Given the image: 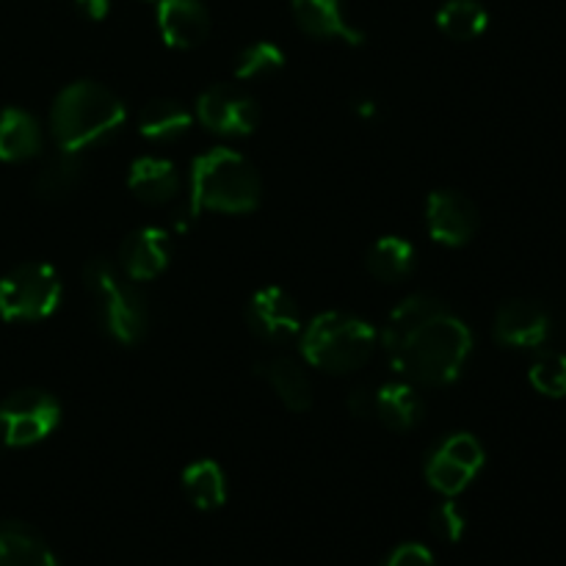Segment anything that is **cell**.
<instances>
[{"mask_svg": "<svg viewBox=\"0 0 566 566\" xmlns=\"http://www.w3.org/2000/svg\"><path fill=\"white\" fill-rule=\"evenodd\" d=\"M381 343L392 370L426 387L457 381L473 352L468 324L426 293L403 298L392 310Z\"/></svg>", "mask_w": 566, "mask_h": 566, "instance_id": "cell-1", "label": "cell"}, {"mask_svg": "<svg viewBox=\"0 0 566 566\" xmlns=\"http://www.w3.org/2000/svg\"><path fill=\"white\" fill-rule=\"evenodd\" d=\"M260 199H263V180L258 169L235 149H208L191 164V197H188L191 216L205 210L252 213Z\"/></svg>", "mask_w": 566, "mask_h": 566, "instance_id": "cell-2", "label": "cell"}, {"mask_svg": "<svg viewBox=\"0 0 566 566\" xmlns=\"http://www.w3.org/2000/svg\"><path fill=\"white\" fill-rule=\"evenodd\" d=\"M125 116V103L103 83L75 81L55 97L50 111V130L61 149L81 153L114 136Z\"/></svg>", "mask_w": 566, "mask_h": 566, "instance_id": "cell-3", "label": "cell"}, {"mask_svg": "<svg viewBox=\"0 0 566 566\" xmlns=\"http://www.w3.org/2000/svg\"><path fill=\"white\" fill-rule=\"evenodd\" d=\"M83 280H86L88 293H92L99 326L125 346L142 343L149 329V310L147 298L133 285V280L122 276L103 258L88 260V265L83 269Z\"/></svg>", "mask_w": 566, "mask_h": 566, "instance_id": "cell-4", "label": "cell"}, {"mask_svg": "<svg viewBox=\"0 0 566 566\" xmlns=\"http://www.w3.org/2000/svg\"><path fill=\"white\" fill-rule=\"evenodd\" d=\"M376 348V332L368 321L346 313L315 315L304 329L302 352L313 368L326 374H352L370 359Z\"/></svg>", "mask_w": 566, "mask_h": 566, "instance_id": "cell-5", "label": "cell"}, {"mask_svg": "<svg viewBox=\"0 0 566 566\" xmlns=\"http://www.w3.org/2000/svg\"><path fill=\"white\" fill-rule=\"evenodd\" d=\"M61 304V280L53 265L22 263L0 280V318L31 324L44 321Z\"/></svg>", "mask_w": 566, "mask_h": 566, "instance_id": "cell-6", "label": "cell"}, {"mask_svg": "<svg viewBox=\"0 0 566 566\" xmlns=\"http://www.w3.org/2000/svg\"><path fill=\"white\" fill-rule=\"evenodd\" d=\"M61 423V403L44 390H17L0 403V437L9 448L48 440Z\"/></svg>", "mask_w": 566, "mask_h": 566, "instance_id": "cell-7", "label": "cell"}, {"mask_svg": "<svg viewBox=\"0 0 566 566\" xmlns=\"http://www.w3.org/2000/svg\"><path fill=\"white\" fill-rule=\"evenodd\" d=\"M484 468V448L473 434H451L431 451L426 462V479L431 490L453 497L470 486V481Z\"/></svg>", "mask_w": 566, "mask_h": 566, "instance_id": "cell-8", "label": "cell"}, {"mask_svg": "<svg viewBox=\"0 0 566 566\" xmlns=\"http://www.w3.org/2000/svg\"><path fill=\"white\" fill-rule=\"evenodd\" d=\"M197 119L219 136H249L258 127L260 108L241 88L216 83L199 94Z\"/></svg>", "mask_w": 566, "mask_h": 566, "instance_id": "cell-9", "label": "cell"}, {"mask_svg": "<svg viewBox=\"0 0 566 566\" xmlns=\"http://www.w3.org/2000/svg\"><path fill=\"white\" fill-rule=\"evenodd\" d=\"M426 227L442 247H464L479 230V210L464 193L434 191L426 202Z\"/></svg>", "mask_w": 566, "mask_h": 566, "instance_id": "cell-10", "label": "cell"}, {"mask_svg": "<svg viewBox=\"0 0 566 566\" xmlns=\"http://www.w3.org/2000/svg\"><path fill=\"white\" fill-rule=\"evenodd\" d=\"M247 321L258 337L269 343L291 340L302 332V313L293 296L282 287H263L249 298Z\"/></svg>", "mask_w": 566, "mask_h": 566, "instance_id": "cell-11", "label": "cell"}, {"mask_svg": "<svg viewBox=\"0 0 566 566\" xmlns=\"http://www.w3.org/2000/svg\"><path fill=\"white\" fill-rule=\"evenodd\" d=\"M119 260L127 280H155L158 274H164L171 260V235L160 227H142L122 241Z\"/></svg>", "mask_w": 566, "mask_h": 566, "instance_id": "cell-12", "label": "cell"}, {"mask_svg": "<svg viewBox=\"0 0 566 566\" xmlns=\"http://www.w3.org/2000/svg\"><path fill=\"white\" fill-rule=\"evenodd\" d=\"M551 335V315L528 298H512L495 315L497 343L512 348H539Z\"/></svg>", "mask_w": 566, "mask_h": 566, "instance_id": "cell-13", "label": "cell"}, {"mask_svg": "<svg viewBox=\"0 0 566 566\" xmlns=\"http://www.w3.org/2000/svg\"><path fill=\"white\" fill-rule=\"evenodd\" d=\"M158 28L169 48H199L210 33L208 9L202 0H158Z\"/></svg>", "mask_w": 566, "mask_h": 566, "instance_id": "cell-14", "label": "cell"}, {"mask_svg": "<svg viewBox=\"0 0 566 566\" xmlns=\"http://www.w3.org/2000/svg\"><path fill=\"white\" fill-rule=\"evenodd\" d=\"M293 17L304 33L315 39H340L346 44H363L365 33L348 22L343 0H293Z\"/></svg>", "mask_w": 566, "mask_h": 566, "instance_id": "cell-15", "label": "cell"}, {"mask_svg": "<svg viewBox=\"0 0 566 566\" xmlns=\"http://www.w3.org/2000/svg\"><path fill=\"white\" fill-rule=\"evenodd\" d=\"M127 188L144 205H169L180 193V175L175 164L164 158H138L127 175Z\"/></svg>", "mask_w": 566, "mask_h": 566, "instance_id": "cell-16", "label": "cell"}, {"mask_svg": "<svg viewBox=\"0 0 566 566\" xmlns=\"http://www.w3.org/2000/svg\"><path fill=\"white\" fill-rule=\"evenodd\" d=\"M258 376H263L274 392L280 396V401L285 403L291 412H307L313 407V385H310L307 374L302 370V365L291 357H274L265 359L258 365Z\"/></svg>", "mask_w": 566, "mask_h": 566, "instance_id": "cell-17", "label": "cell"}, {"mask_svg": "<svg viewBox=\"0 0 566 566\" xmlns=\"http://www.w3.org/2000/svg\"><path fill=\"white\" fill-rule=\"evenodd\" d=\"M39 149H42L39 122L22 108L0 111V160L22 164V160L36 158Z\"/></svg>", "mask_w": 566, "mask_h": 566, "instance_id": "cell-18", "label": "cell"}, {"mask_svg": "<svg viewBox=\"0 0 566 566\" xmlns=\"http://www.w3.org/2000/svg\"><path fill=\"white\" fill-rule=\"evenodd\" d=\"M374 415L392 431H409L423 420L426 403L412 385H385L374 392Z\"/></svg>", "mask_w": 566, "mask_h": 566, "instance_id": "cell-19", "label": "cell"}, {"mask_svg": "<svg viewBox=\"0 0 566 566\" xmlns=\"http://www.w3.org/2000/svg\"><path fill=\"white\" fill-rule=\"evenodd\" d=\"M0 566H59L48 542L25 523L0 525Z\"/></svg>", "mask_w": 566, "mask_h": 566, "instance_id": "cell-20", "label": "cell"}, {"mask_svg": "<svg viewBox=\"0 0 566 566\" xmlns=\"http://www.w3.org/2000/svg\"><path fill=\"white\" fill-rule=\"evenodd\" d=\"M191 111L186 108L177 99H153L147 103V108L142 111V122H138V130L144 138L155 144H169L177 142L180 136H186L188 127H191Z\"/></svg>", "mask_w": 566, "mask_h": 566, "instance_id": "cell-21", "label": "cell"}, {"mask_svg": "<svg viewBox=\"0 0 566 566\" xmlns=\"http://www.w3.org/2000/svg\"><path fill=\"white\" fill-rule=\"evenodd\" d=\"M418 263V252L412 243L401 235H385L370 247L368 271L379 282H401L407 280Z\"/></svg>", "mask_w": 566, "mask_h": 566, "instance_id": "cell-22", "label": "cell"}, {"mask_svg": "<svg viewBox=\"0 0 566 566\" xmlns=\"http://www.w3.org/2000/svg\"><path fill=\"white\" fill-rule=\"evenodd\" d=\"M182 492L188 501L202 512H213L221 509L227 501V479L224 470L213 462V459H202V462L188 464L182 473Z\"/></svg>", "mask_w": 566, "mask_h": 566, "instance_id": "cell-23", "label": "cell"}, {"mask_svg": "<svg viewBox=\"0 0 566 566\" xmlns=\"http://www.w3.org/2000/svg\"><path fill=\"white\" fill-rule=\"evenodd\" d=\"M83 180V164L77 158V153H66L61 149L36 177H33V191L42 199L50 202H59V199L70 197Z\"/></svg>", "mask_w": 566, "mask_h": 566, "instance_id": "cell-24", "label": "cell"}, {"mask_svg": "<svg viewBox=\"0 0 566 566\" xmlns=\"http://www.w3.org/2000/svg\"><path fill=\"white\" fill-rule=\"evenodd\" d=\"M437 25L446 36L459 39V42H470V39L481 36L490 25V14L479 0H448L440 11H437Z\"/></svg>", "mask_w": 566, "mask_h": 566, "instance_id": "cell-25", "label": "cell"}, {"mask_svg": "<svg viewBox=\"0 0 566 566\" xmlns=\"http://www.w3.org/2000/svg\"><path fill=\"white\" fill-rule=\"evenodd\" d=\"M531 385L536 392L547 398H564L566 396V357L558 352H542L534 359L528 370Z\"/></svg>", "mask_w": 566, "mask_h": 566, "instance_id": "cell-26", "label": "cell"}, {"mask_svg": "<svg viewBox=\"0 0 566 566\" xmlns=\"http://www.w3.org/2000/svg\"><path fill=\"white\" fill-rule=\"evenodd\" d=\"M285 66V53H282L276 44L271 42H258L249 44L235 61V77L241 81H249V77L269 75V72H276Z\"/></svg>", "mask_w": 566, "mask_h": 566, "instance_id": "cell-27", "label": "cell"}, {"mask_svg": "<svg viewBox=\"0 0 566 566\" xmlns=\"http://www.w3.org/2000/svg\"><path fill=\"white\" fill-rule=\"evenodd\" d=\"M429 525H431V534L440 536V539L448 542V545H453V542H459L464 536V525H468V520H464V512L457 506V503L446 501L431 512Z\"/></svg>", "mask_w": 566, "mask_h": 566, "instance_id": "cell-28", "label": "cell"}, {"mask_svg": "<svg viewBox=\"0 0 566 566\" xmlns=\"http://www.w3.org/2000/svg\"><path fill=\"white\" fill-rule=\"evenodd\" d=\"M385 566H437V564L429 547L418 545V542H407V545H398L396 551L387 556Z\"/></svg>", "mask_w": 566, "mask_h": 566, "instance_id": "cell-29", "label": "cell"}, {"mask_svg": "<svg viewBox=\"0 0 566 566\" xmlns=\"http://www.w3.org/2000/svg\"><path fill=\"white\" fill-rule=\"evenodd\" d=\"M348 409L359 415V418L374 415V390H354V396L348 398Z\"/></svg>", "mask_w": 566, "mask_h": 566, "instance_id": "cell-30", "label": "cell"}, {"mask_svg": "<svg viewBox=\"0 0 566 566\" xmlns=\"http://www.w3.org/2000/svg\"><path fill=\"white\" fill-rule=\"evenodd\" d=\"M75 6L88 20H103L111 9V0H75Z\"/></svg>", "mask_w": 566, "mask_h": 566, "instance_id": "cell-31", "label": "cell"}]
</instances>
